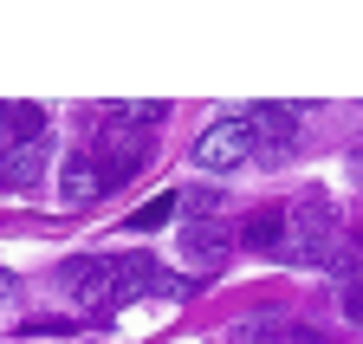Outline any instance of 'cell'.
Listing matches in <instances>:
<instances>
[{"instance_id": "8992f818", "label": "cell", "mask_w": 363, "mask_h": 344, "mask_svg": "<svg viewBox=\"0 0 363 344\" xmlns=\"http://www.w3.org/2000/svg\"><path fill=\"white\" fill-rule=\"evenodd\" d=\"M175 234H182V260H195V267H214L234 240V228H220V221H182Z\"/></svg>"}, {"instance_id": "5bb4252c", "label": "cell", "mask_w": 363, "mask_h": 344, "mask_svg": "<svg viewBox=\"0 0 363 344\" xmlns=\"http://www.w3.org/2000/svg\"><path fill=\"white\" fill-rule=\"evenodd\" d=\"M13 292H20V279H13V273H0V299H13Z\"/></svg>"}, {"instance_id": "30bf717a", "label": "cell", "mask_w": 363, "mask_h": 344, "mask_svg": "<svg viewBox=\"0 0 363 344\" xmlns=\"http://www.w3.org/2000/svg\"><path fill=\"white\" fill-rule=\"evenodd\" d=\"M279 228H286V214H272V208H266V214H253V221H247L240 240H247V247H266V253H279Z\"/></svg>"}, {"instance_id": "ba28073f", "label": "cell", "mask_w": 363, "mask_h": 344, "mask_svg": "<svg viewBox=\"0 0 363 344\" xmlns=\"http://www.w3.org/2000/svg\"><path fill=\"white\" fill-rule=\"evenodd\" d=\"M39 169H45V150H39V143H20V150H7V156H0V189H7V195H33Z\"/></svg>"}, {"instance_id": "52a82bcc", "label": "cell", "mask_w": 363, "mask_h": 344, "mask_svg": "<svg viewBox=\"0 0 363 344\" xmlns=\"http://www.w3.org/2000/svg\"><path fill=\"white\" fill-rule=\"evenodd\" d=\"M59 176H65V182H59V195H65L72 208H78V201H91V195H104V176H98V156H91V150H72Z\"/></svg>"}, {"instance_id": "3957f363", "label": "cell", "mask_w": 363, "mask_h": 344, "mask_svg": "<svg viewBox=\"0 0 363 344\" xmlns=\"http://www.w3.org/2000/svg\"><path fill=\"white\" fill-rule=\"evenodd\" d=\"M247 156H253V131H247V117H214L208 131L195 137V162L214 169V176H234Z\"/></svg>"}, {"instance_id": "5b68a950", "label": "cell", "mask_w": 363, "mask_h": 344, "mask_svg": "<svg viewBox=\"0 0 363 344\" xmlns=\"http://www.w3.org/2000/svg\"><path fill=\"white\" fill-rule=\"evenodd\" d=\"M240 117H247L259 156H286V150L298 143V111H292V104H253V111H240Z\"/></svg>"}, {"instance_id": "4fadbf2b", "label": "cell", "mask_w": 363, "mask_h": 344, "mask_svg": "<svg viewBox=\"0 0 363 344\" xmlns=\"http://www.w3.org/2000/svg\"><path fill=\"white\" fill-rule=\"evenodd\" d=\"M350 318H363V273L350 279Z\"/></svg>"}, {"instance_id": "277c9868", "label": "cell", "mask_w": 363, "mask_h": 344, "mask_svg": "<svg viewBox=\"0 0 363 344\" xmlns=\"http://www.w3.org/2000/svg\"><path fill=\"white\" fill-rule=\"evenodd\" d=\"M98 176H104V189H117V182H130V169H143V156H150V143L143 137H130V123H104V137H98Z\"/></svg>"}, {"instance_id": "7c38bea8", "label": "cell", "mask_w": 363, "mask_h": 344, "mask_svg": "<svg viewBox=\"0 0 363 344\" xmlns=\"http://www.w3.org/2000/svg\"><path fill=\"white\" fill-rule=\"evenodd\" d=\"M26 331H33V338H65L72 325H65V318H26Z\"/></svg>"}, {"instance_id": "7a4b0ae2", "label": "cell", "mask_w": 363, "mask_h": 344, "mask_svg": "<svg viewBox=\"0 0 363 344\" xmlns=\"http://www.w3.org/2000/svg\"><path fill=\"white\" fill-rule=\"evenodd\" d=\"M59 292L72 299L78 312H111V306H117L111 260H98V253H78V260H65V267H59Z\"/></svg>"}, {"instance_id": "8fae6325", "label": "cell", "mask_w": 363, "mask_h": 344, "mask_svg": "<svg viewBox=\"0 0 363 344\" xmlns=\"http://www.w3.org/2000/svg\"><path fill=\"white\" fill-rule=\"evenodd\" d=\"M169 214H175V195H156V201H150L143 214H136V221H130V228H162V221H169Z\"/></svg>"}, {"instance_id": "6da1fadb", "label": "cell", "mask_w": 363, "mask_h": 344, "mask_svg": "<svg viewBox=\"0 0 363 344\" xmlns=\"http://www.w3.org/2000/svg\"><path fill=\"white\" fill-rule=\"evenodd\" d=\"M331 253H337V214L325 195H305L298 214H286V234H279V260L286 267H331Z\"/></svg>"}, {"instance_id": "9c48e42d", "label": "cell", "mask_w": 363, "mask_h": 344, "mask_svg": "<svg viewBox=\"0 0 363 344\" xmlns=\"http://www.w3.org/2000/svg\"><path fill=\"white\" fill-rule=\"evenodd\" d=\"M39 131H45V111L39 104H0V137H7V150L39 143Z\"/></svg>"}]
</instances>
